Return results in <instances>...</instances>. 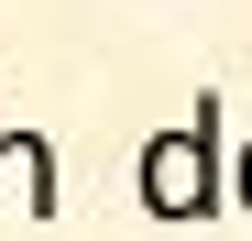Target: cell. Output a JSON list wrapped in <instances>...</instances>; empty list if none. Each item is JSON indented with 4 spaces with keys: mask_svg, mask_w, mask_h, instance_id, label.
Listing matches in <instances>:
<instances>
[{
    "mask_svg": "<svg viewBox=\"0 0 252 241\" xmlns=\"http://www.w3.org/2000/svg\"><path fill=\"white\" fill-rule=\"evenodd\" d=\"M220 186H230V209H252V143H241L230 165H220Z\"/></svg>",
    "mask_w": 252,
    "mask_h": 241,
    "instance_id": "3957f363",
    "label": "cell"
},
{
    "mask_svg": "<svg viewBox=\"0 0 252 241\" xmlns=\"http://www.w3.org/2000/svg\"><path fill=\"white\" fill-rule=\"evenodd\" d=\"M220 165H230V143H220V88H197V99H187V132H154L143 165H132V176H143V209H154L164 230L220 219V209H230Z\"/></svg>",
    "mask_w": 252,
    "mask_h": 241,
    "instance_id": "6da1fadb",
    "label": "cell"
},
{
    "mask_svg": "<svg viewBox=\"0 0 252 241\" xmlns=\"http://www.w3.org/2000/svg\"><path fill=\"white\" fill-rule=\"evenodd\" d=\"M0 209L55 219V143L44 132H0Z\"/></svg>",
    "mask_w": 252,
    "mask_h": 241,
    "instance_id": "7a4b0ae2",
    "label": "cell"
}]
</instances>
